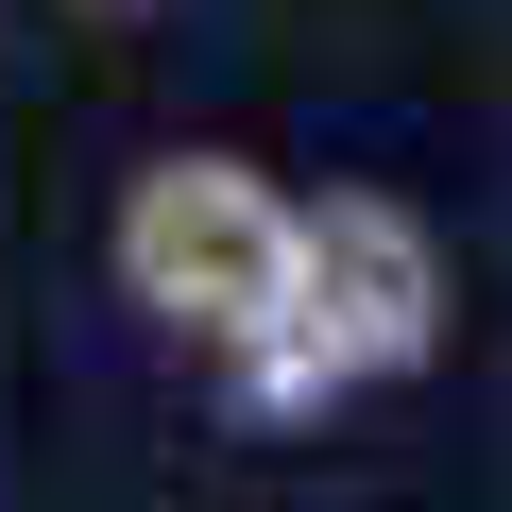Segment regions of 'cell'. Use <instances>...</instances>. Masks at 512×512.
Instances as JSON below:
<instances>
[{
  "instance_id": "6da1fadb",
  "label": "cell",
  "mask_w": 512,
  "mask_h": 512,
  "mask_svg": "<svg viewBox=\"0 0 512 512\" xmlns=\"http://www.w3.org/2000/svg\"><path fill=\"white\" fill-rule=\"evenodd\" d=\"M427 342H444V239L410 205H376V188L291 205V308H274V342H256L239 376L274 393V410H325V393L410 376Z\"/></svg>"
},
{
  "instance_id": "7a4b0ae2",
  "label": "cell",
  "mask_w": 512,
  "mask_h": 512,
  "mask_svg": "<svg viewBox=\"0 0 512 512\" xmlns=\"http://www.w3.org/2000/svg\"><path fill=\"white\" fill-rule=\"evenodd\" d=\"M120 291L205 342V359H256L291 308V188L274 171H239V154H154L120 188Z\"/></svg>"
}]
</instances>
